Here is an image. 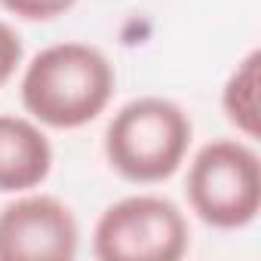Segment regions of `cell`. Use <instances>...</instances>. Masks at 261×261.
<instances>
[{
    "label": "cell",
    "instance_id": "6da1fadb",
    "mask_svg": "<svg viewBox=\"0 0 261 261\" xmlns=\"http://www.w3.org/2000/svg\"><path fill=\"white\" fill-rule=\"evenodd\" d=\"M114 83V65L105 53L86 43H56L25 68L22 105L53 129H77L108 108Z\"/></svg>",
    "mask_w": 261,
    "mask_h": 261
},
{
    "label": "cell",
    "instance_id": "7a4b0ae2",
    "mask_svg": "<svg viewBox=\"0 0 261 261\" xmlns=\"http://www.w3.org/2000/svg\"><path fill=\"white\" fill-rule=\"evenodd\" d=\"M191 136V117L175 101L142 95L111 117L105 133V154L126 181L157 185L178 172Z\"/></svg>",
    "mask_w": 261,
    "mask_h": 261
},
{
    "label": "cell",
    "instance_id": "3957f363",
    "mask_svg": "<svg viewBox=\"0 0 261 261\" xmlns=\"http://www.w3.org/2000/svg\"><path fill=\"white\" fill-rule=\"evenodd\" d=\"M191 209L218 230H237L255 221L261 209L258 154L243 142H209L188 169Z\"/></svg>",
    "mask_w": 261,
    "mask_h": 261
},
{
    "label": "cell",
    "instance_id": "277c9868",
    "mask_svg": "<svg viewBox=\"0 0 261 261\" xmlns=\"http://www.w3.org/2000/svg\"><path fill=\"white\" fill-rule=\"evenodd\" d=\"M188 240V221L172 200L139 194L101 212L92 252L101 261H178Z\"/></svg>",
    "mask_w": 261,
    "mask_h": 261
},
{
    "label": "cell",
    "instance_id": "5b68a950",
    "mask_svg": "<svg viewBox=\"0 0 261 261\" xmlns=\"http://www.w3.org/2000/svg\"><path fill=\"white\" fill-rule=\"evenodd\" d=\"M77 246V218L56 197L31 194L0 212V261H71Z\"/></svg>",
    "mask_w": 261,
    "mask_h": 261
},
{
    "label": "cell",
    "instance_id": "8992f818",
    "mask_svg": "<svg viewBox=\"0 0 261 261\" xmlns=\"http://www.w3.org/2000/svg\"><path fill=\"white\" fill-rule=\"evenodd\" d=\"M53 169L49 139L25 117L0 114V194L37 188Z\"/></svg>",
    "mask_w": 261,
    "mask_h": 261
},
{
    "label": "cell",
    "instance_id": "52a82bcc",
    "mask_svg": "<svg viewBox=\"0 0 261 261\" xmlns=\"http://www.w3.org/2000/svg\"><path fill=\"white\" fill-rule=\"evenodd\" d=\"M258 62H261V56L252 49L237 65V71L227 77L224 92H221L227 120L246 139H258Z\"/></svg>",
    "mask_w": 261,
    "mask_h": 261
},
{
    "label": "cell",
    "instance_id": "ba28073f",
    "mask_svg": "<svg viewBox=\"0 0 261 261\" xmlns=\"http://www.w3.org/2000/svg\"><path fill=\"white\" fill-rule=\"evenodd\" d=\"M77 0H0L7 13L25 19V22H49L62 13H68Z\"/></svg>",
    "mask_w": 261,
    "mask_h": 261
},
{
    "label": "cell",
    "instance_id": "9c48e42d",
    "mask_svg": "<svg viewBox=\"0 0 261 261\" xmlns=\"http://www.w3.org/2000/svg\"><path fill=\"white\" fill-rule=\"evenodd\" d=\"M19 62H22V40L10 25L0 22V86L13 77Z\"/></svg>",
    "mask_w": 261,
    "mask_h": 261
}]
</instances>
